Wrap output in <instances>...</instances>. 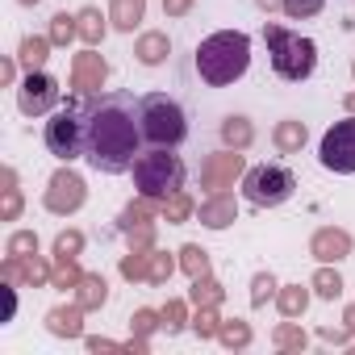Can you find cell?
Masks as SVG:
<instances>
[{
  "label": "cell",
  "instance_id": "6da1fadb",
  "mask_svg": "<svg viewBox=\"0 0 355 355\" xmlns=\"http://www.w3.org/2000/svg\"><path fill=\"white\" fill-rule=\"evenodd\" d=\"M142 121H138V96L121 88H105L88 101V163L101 175H121L142 155Z\"/></svg>",
  "mask_w": 355,
  "mask_h": 355
},
{
  "label": "cell",
  "instance_id": "7a4b0ae2",
  "mask_svg": "<svg viewBox=\"0 0 355 355\" xmlns=\"http://www.w3.org/2000/svg\"><path fill=\"white\" fill-rule=\"evenodd\" d=\"M193 63H197V76L209 88H230L251 67V38L243 30H218V34L201 38Z\"/></svg>",
  "mask_w": 355,
  "mask_h": 355
},
{
  "label": "cell",
  "instance_id": "3957f363",
  "mask_svg": "<svg viewBox=\"0 0 355 355\" xmlns=\"http://www.w3.org/2000/svg\"><path fill=\"white\" fill-rule=\"evenodd\" d=\"M263 42H268V59H272V71L288 84H301L318 71V42L280 26V21H268L263 26Z\"/></svg>",
  "mask_w": 355,
  "mask_h": 355
},
{
  "label": "cell",
  "instance_id": "277c9868",
  "mask_svg": "<svg viewBox=\"0 0 355 355\" xmlns=\"http://www.w3.org/2000/svg\"><path fill=\"white\" fill-rule=\"evenodd\" d=\"M130 171H134V189L142 197H150V201H167L171 193H180L189 184V167H184V159L175 155L171 146L142 150Z\"/></svg>",
  "mask_w": 355,
  "mask_h": 355
},
{
  "label": "cell",
  "instance_id": "5b68a950",
  "mask_svg": "<svg viewBox=\"0 0 355 355\" xmlns=\"http://www.w3.org/2000/svg\"><path fill=\"white\" fill-rule=\"evenodd\" d=\"M46 150L59 159V163H76L88 155V101L84 96H71L67 105H59L46 121Z\"/></svg>",
  "mask_w": 355,
  "mask_h": 355
},
{
  "label": "cell",
  "instance_id": "8992f818",
  "mask_svg": "<svg viewBox=\"0 0 355 355\" xmlns=\"http://www.w3.org/2000/svg\"><path fill=\"white\" fill-rule=\"evenodd\" d=\"M138 121H142V138L150 146H180L189 138V117L180 109V101H171L167 92H146L138 96Z\"/></svg>",
  "mask_w": 355,
  "mask_h": 355
},
{
  "label": "cell",
  "instance_id": "52a82bcc",
  "mask_svg": "<svg viewBox=\"0 0 355 355\" xmlns=\"http://www.w3.org/2000/svg\"><path fill=\"white\" fill-rule=\"evenodd\" d=\"M297 193V175L284 163H255L243 175V197L255 209H276Z\"/></svg>",
  "mask_w": 355,
  "mask_h": 355
},
{
  "label": "cell",
  "instance_id": "ba28073f",
  "mask_svg": "<svg viewBox=\"0 0 355 355\" xmlns=\"http://www.w3.org/2000/svg\"><path fill=\"white\" fill-rule=\"evenodd\" d=\"M318 163L334 175H355V113L334 121L318 142Z\"/></svg>",
  "mask_w": 355,
  "mask_h": 355
},
{
  "label": "cell",
  "instance_id": "9c48e42d",
  "mask_svg": "<svg viewBox=\"0 0 355 355\" xmlns=\"http://www.w3.org/2000/svg\"><path fill=\"white\" fill-rule=\"evenodd\" d=\"M84 201H88L84 175L71 171V163H63V167L51 175V180H46V189H42V205H46V214H55V218H71V214L84 209Z\"/></svg>",
  "mask_w": 355,
  "mask_h": 355
},
{
  "label": "cell",
  "instance_id": "30bf717a",
  "mask_svg": "<svg viewBox=\"0 0 355 355\" xmlns=\"http://www.w3.org/2000/svg\"><path fill=\"white\" fill-rule=\"evenodd\" d=\"M59 101H63V88H59V80L46 67L21 76V84H17V109L26 117H46V113L59 109Z\"/></svg>",
  "mask_w": 355,
  "mask_h": 355
},
{
  "label": "cell",
  "instance_id": "8fae6325",
  "mask_svg": "<svg viewBox=\"0 0 355 355\" xmlns=\"http://www.w3.org/2000/svg\"><path fill=\"white\" fill-rule=\"evenodd\" d=\"M243 175H247L243 150H230V146H226V150H214V155L201 159V189H205V197L243 184Z\"/></svg>",
  "mask_w": 355,
  "mask_h": 355
},
{
  "label": "cell",
  "instance_id": "7c38bea8",
  "mask_svg": "<svg viewBox=\"0 0 355 355\" xmlns=\"http://www.w3.org/2000/svg\"><path fill=\"white\" fill-rule=\"evenodd\" d=\"M71 96H84V101H92V96H101L105 92V84H109V59L96 51V46H84L76 59H71Z\"/></svg>",
  "mask_w": 355,
  "mask_h": 355
},
{
  "label": "cell",
  "instance_id": "4fadbf2b",
  "mask_svg": "<svg viewBox=\"0 0 355 355\" xmlns=\"http://www.w3.org/2000/svg\"><path fill=\"white\" fill-rule=\"evenodd\" d=\"M351 251H355V239H351V230H343V226H318V230L309 234V255H313L318 263H343Z\"/></svg>",
  "mask_w": 355,
  "mask_h": 355
},
{
  "label": "cell",
  "instance_id": "5bb4252c",
  "mask_svg": "<svg viewBox=\"0 0 355 355\" xmlns=\"http://www.w3.org/2000/svg\"><path fill=\"white\" fill-rule=\"evenodd\" d=\"M197 218H201L205 230H226V226H234V222H239V201H234V193H230V189L209 193V197L197 205Z\"/></svg>",
  "mask_w": 355,
  "mask_h": 355
},
{
  "label": "cell",
  "instance_id": "9a60e30c",
  "mask_svg": "<svg viewBox=\"0 0 355 355\" xmlns=\"http://www.w3.org/2000/svg\"><path fill=\"white\" fill-rule=\"evenodd\" d=\"M163 222V201H150V197H134L121 214H117V234H130V230H146V226H159Z\"/></svg>",
  "mask_w": 355,
  "mask_h": 355
},
{
  "label": "cell",
  "instance_id": "2e32d148",
  "mask_svg": "<svg viewBox=\"0 0 355 355\" xmlns=\"http://www.w3.org/2000/svg\"><path fill=\"white\" fill-rule=\"evenodd\" d=\"M84 305L71 301V305H51L46 309V330L55 338H84Z\"/></svg>",
  "mask_w": 355,
  "mask_h": 355
},
{
  "label": "cell",
  "instance_id": "e0dca14e",
  "mask_svg": "<svg viewBox=\"0 0 355 355\" xmlns=\"http://www.w3.org/2000/svg\"><path fill=\"white\" fill-rule=\"evenodd\" d=\"M305 142H309L305 121H297V117H280V121L272 125V146H276L280 155H301Z\"/></svg>",
  "mask_w": 355,
  "mask_h": 355
},
{
  "label": "cell",
  "instance_id": "ac0fdd59",
  "mask_svg": "<svg viewBox=\"0 0 355 355\" xmlns=\"http://www.w3.org/2000/svg\"><path fill=\"white\" fill-rule=\"evenodd\" d=\"M167 55H171V38H167L163 30H146V34H138V42H134V59H138L142 67H159V63H167Z\"/></svg>",
  "mask_w": 355,
  "mask_h": 355
},
{
  "label": "cell",
  "instance_id": "d6986e66",
  "mask_svg": "<svg viewBox=\"0 0 355 355\" xmlns=\"http://www.w3.org/2000/svg\"><path fill=\"white\" fill-rule=\"evenodd\" d=\"M146 17V0H109V26L117 34H134Z\"/></svg>",
  "mask_w": 355,
  "mask_h": 355
},
{
  "label": "cell",
  "instance_id": "ffe728a7",
  "mask_svg": "<svg viewBox=\"0 0 355 355\" xmlns=\"http://www.w3.org/2000/svg\"><path fill=\"white\" fill-rule=\"evenodd\" d=\"M218 134H222V142H226L230 150H247V146L255 142V125H251L247 113H226L222 125H218Z\"/></svg>",
  "mask_w": 355,
  "mask_h": 355
},
{
  "label": "cell",
  "instance_id": "44dd1931",
  "mask_svg": "<svg viewBox=\"0 0 355 355\" xmlns=\"http://www.w3.org/2000/svg\"><path fill=\"white\" fill-rule=\"evenodd\" d=\"M0 193H5V205H0V222H17L21 209H26V197H21V184H17V167H0Z\"/></svg>",
  "mask_w": 355,
  "mask_h": 355
},
{
  "label": "cell",
  "instance_id": "7402d4cb",
  "mask_svg": "<svg viewBox=\"0 0 355 355\" xmlns=\"http://www.w3.org/2000/svg\"><path fill=\"white\" fill-rule=\"evenodd\" d=\"M51 51H55V42H51L46 34H26L21 46H17V63H21L26 71H42L46 59H51Z\"/></svg>",
  "mask_w": 355,
  "mask_h": 355
},
{
  "label": "cell",
  "instance_id": "603a6c76",
  "mask_svg": "<svg viewBox=\"0 0 355 355\" xmlns=\"http://www.w3.org/2000/svg\"><path fill=\"white\" fill-rule=\"evenodd\" d=\"M71 301H80L88 313H96L105 301H109V280L101 276V272H84V280L76 284V293H71Z\"/></svg>",
  "mask_w": 355,
  "mask_h": 355
},
{
  "label": "cell",
  "instance_id": "cb8c5ba5",
  "mask_svg": "<svg viewBox=\"0 0 355 355\" xmlns=\"http://www.w3.org/2000/svg\"><path fill=\"white\" fill-rule=\"evenodd\" d=\"M76 21H80V42H84V46H101V42H105L109 17H105L96 5H84V9L76 13Z\"/></svg>",
  "mask_w": 355,
  "mask_h": 355
},
{
  "label": "cell",
  "instance_id": "d4e9b609",
  "mask_svg": "<svg viewBox=\"0 0 355 355\" xmlns=\"http://www.w3.org/2000/svg\"><path fill=\"white\" fill-rule=\"evenodd\" d=\"M309 301H313V288L309 284H280V293H276L280 318H301L309 309Z\"/></svg>",
  "mask_w": 355,
  "mask_h": 355
},
{
  "label": "cell",
  "instance_id": "484cf974",
  "mask_svg": "<svg viewBox=\"0 0 355 355\" xmlns=\"http://www.w3.org/2000/svg\"><path fill=\"white\" fill-rule=\"evenodd\" d=\"M180 272L189 276V280H201V276H214V259H209V251L201 247V243H184L180 251Z\"/></svg>",
  "mask_w": 355,
  "mask_h": 355
},
{
  "label": "cell",
  "instance_id": "4316f807",
  "mask_svg": "<svg viewBox=\"0 0 355 355\" xmlns=\"http://www.w3.org/2000/svg\"><path fill=\"white\" fill-rule=\"evenodd\" d=\"M309 288H313V297L318 301H338L343 297V276H338V263H318V272H313V280H309Z\"/></svg>",
  "mask_w": 355,
  "mask_h": 355
},
{
  "label": "cell",
  "instance_id": "83f0119b",
  "mask_svg": "<svg viewBox=\"0 0 355 355\" xmlns=\"http://www.w3.org/2000/svg\"><path fill=\"white\" fill-rule=\"evenodd\" d=\"M218 343H222L226 351H247V347L255 343V330H251V322H247V318H222Z\"/></svg>",
  "mask_w": 355,
  "mask_h": 355
},
{
  "label": "cell",
  "instance_id": "f1b7e54d",
  "mask_svg": "<svg viewBox=\"0 0 355 355\" xmlns=\"http://www.w3.org/2000/svg\"><path fill=\"white\" fill-rule=\"evenodd\" d=\"M163 330L167 334L193 330V301L189 297H167V305H163Z\"/></svg>",
  "mask_w": 355,
  "mask_h": 355
},
{
  "label": "cell",
  "instance_id": "f546056e",
  "mask_svg": "<svg viewBox=\"0 0 355 355\" xmlns=\"http://www.w3.org/2000/svg\"><path fill=\"white\" fill-rule=\"evenodd\" d=\"M272 347H276V351H305V347H309V334L301 330L297 318H284V322L272 326Z\"/></svg>",
  "mask_w": 355,
  "mask_h": 355
},
{
  "label": "cell",
  "instance_id": "4dcf8cb0",
  "mask_svg": "<svg viewBox=\"0 0 355 355\" xmlns=\"http://www.w3.org/2000/svg\"><path fill=\"white\" fill-rule=\"evenodd\" d=\"M150 251H155V247H150ZM150 251L130 247V251L121 255V263H117L121 280H130V284H146V276H150Z\"/></svg>",
  "mask_w": 355,
  "mask_h": 355
},
{
  "label": "cell",
  "instance_id": "1f68e13d",
  "mask_svg": "<svg viewBox=\"0 0 355 355\" xmlns=\"http://www.w3.org/2000/svg\"><path fill=\"white\" fill-rule=\"evenodd\" d=\"M189 218H197V201L189 197V189L171 193V197L163 201V222H167V226H184Z\"/></svg>",
  "mask_w": 355,
  "mask_h": 355
},
{
  "label": "cell",
  "instance_id": "d6a6232c",
  "mask_svg": "<svg viewBox=\"0 0 355 355\" xmlns=\"http://www.w3.org/2000/svg\"><path fill=\"white\" fill-rule=\"evenodd\" d=\"M84 247H88L84 230L67 226V230H59V234H55V243H51V255H55V259H80V255H84Z\"/></svg>",
  "mask_w": 355,
  "mask_h": 355
},
{
  "label": "cell",
  "instance_id": "836d02e7",
  "mask_svg": "<svg viewBox=\"0 0 355 355\" xmlns=\"http://www.w3.org/2000/svg\"><path fill=\"white\" fill-rule=\"evenodd\" d=\"M175 268H180V255H171V251H150V276H146V284H155V288H163L171 276H175Z\"/></svg>",
  "mask_w": 355,
  "mask_h": 355
},
{
  "label": "cell",
  "instance_id": "e575fe53",
  "mask_svg": "<svg viewBox=\"0 0 355 355\" xmlns=\"http://www.w3.org/2000/svg\"><path fill=\"white\" fill-rule=\"evenodd\" d=\"M189 301H193V309H201V305H222V301H226V288H222L214 276H201V280H193Z\"/></svg>",
  "mask_w": 355,
  "mask_h": 355
},
{
  "label": "cell",
  "instance_id": "d590c367",
  "mask_svg": "<svg viewBox=\"0 0 355 355\" xmlns=\"http://www.w3.org/2000/svg\"><path fill=\"white\" fill-rule=\"evenodd\" d=\"M218 330H222V305H201V309H193V334L205 343V338H218Z\"/></svg>",
  "mask_w": 355,
  "mask_h": 355
},
{
  "label": "cell",
  "instance_id": "8d00e7d4",
  "mask_svg": "<svg viewBox=\"0 0 355 355\" xmlns=\"http://www.w3.org/2000/svg\"><path fill=\"white\" fill-rule=\"evenodd\" d=\"M46 38H51L55 46H71V42L80 38V21H76V13H55V17H51V30H46Z\"/></svg>",
  "mask_w": 355,
  "mask_h": 355
},
{
  "label": "cell",
  "instance_id": "74e56055",
  "mask_svg": "<svg viewBox=\"0 0 355 355\" xmlns=\"http://www.w3.org/2000/svg\"><path fill=\"white\" fill-rule=\"evenodd\" d=\"M276 293H280V280L272 272H255L251 276V309H263L268 301H276Z\"/></svg>",
  "mask_w": 355,
  "mask_h": 355
},
{
  "label": "cell",
  "instance_id": "f35d334b",
  "mask_svg": "<svg viewBox=\"0 0 355 355\" xmlns=\"http://www.w3.org/2000/svg\"><path fill=\"white\" fill-rule=\"evenodd\" d=\"M155 330H163V309H150V305H142V309H134V313H130V334H138V338H150Z\"/></svg>",
  "mask_w": 355,
  "mask_h": 355
},
{
  "label": "cell",
  "instance_id": "ab89813d",
  "mask_svg": "<svg viewBox=\"0 0 355 355\" xmlns=\"http://www.w3.org/2000/svg\"><path fill=\"white\" fill-rule=\"evenodd\" d=\"M21 268H26V284H30V288H42V284H51V276H55V263H46L38 251H34V255H21Z\"/></svg>",
  "mask_w": 355,
  "mask_h": 355
},
{
  "label": "cell",
  "instance_id": "60d3db41",
  "mask_svg": "<svg viewBox=\"0 0 355 355\" xmlns=\"http://www.w3.org/2000/svg\"><path fill=\"white\" fill-rule=\"evenodd\" d=\"M84 280V268H80V259H55V276H51V288H71L76 293V284Z\"/></svg>",
  "mask_w": 355,
  "mask_h": 355
},
{
  "label": "cell",
  "instance_id": "b9f144b4",
  "mask_svg": "<svg viewBox=\"0 0 355 355\" xmlns=\"http://www.w3.org/2000/svg\"><path fill=\"white\" fill-rule=\"evenodd\" d=\"M326 0H280V9L288 21H305V17H318Z\"/></svg>",
  "mask_w": 355,
  "mask_h": 355
},
{
  "label": "cell",
  "instance_id": "7bdbcfd3",
  "mask_svg": "<svg viewBox=\"0 0 355 355\" xmlns=\"http://www.w3.org/2000/svg\"><path fill=\"white\" fill-rule=\"evenodd\" d=\"M38 251V234L34 230H13L5 239V255H34Z\"/></svg>",
  "mask_w": 355,
  "mask_h": 355
},
{
  "label": "cell",
  "instance_id": "ee69618b",
  "mask_svg": "<svg viewBox=\"0 0 355 355\" xmlns=\"http://www.w3.org/2000/svg\"><path fill=\"white\" fill-rule=\"evenodd\" d=\"M318 338H322V343H330V347H351V343H355V338H351V330H347L343 322H338V326H318Z\"/></svg>",
  "mask_w": 355,
  "mask_h": 355
},
{
  "label": "cell",
  "instance_id": "f6af8a7d",
  "mask_svg": "<svg viewBox=\"0 0 355 355\" xmlns=\"http://www.w3.org/2000/svg\"><path fill=\"white\" fill-rule=\"evenodd\" d=\"M121 239H125V247L150 251V247H155V239H159V226H146V230H130V234H121Z\"/></svg>",
  "mask_w": 355,
  "mask_h": 355
},
{
  "label": "cell",
  "instance_id": "bcb514c9",
  "mask_svg": "<svg viewBox=\"0 0 355 355\" xmlns=\"http://www.w3.org/2000/svg\"><path fill=\"white\" fill-rule=\"evenodd\" d=\"M193 9H197V0H163V17H171V21L189 17Z\"/></svg>",
  "mask_w": 355,
  "mask_h": 355
},
{
  "label": "cell",
  "instance_id": "7dc6e473",
  "mask_svg": "<svg viewBox=\"0 0 355 355\" xmlns=\"http://www.w3.org/2000/svg\"><path fill=\"white\" fill-rule=\"evenodd\" d=\"M84 347H88L92 355H101V351H125V343H113V338H105V334H84Z\"/></svg>",
  "mask_w": 355,
  "mask_h": 355
},
{
  "label": "cell",
  "instance_id": "c3c4849f",
  "mask_svg": "<svg viewBox=\"0 0 355 355\" xmlns=\"http://www.w3.org/2000/svg\"><path fill=\"white\" fill-rule=\"evenodd\" d=\"M0 80H5V84H17V55H5V59H0Z\"/></svg>",
  "mask_w": 355,
  "mask_h": 355
},
{
  "label": "cell",
  "instance_id": "681fc988",
  "mask_svg": "<svg viewBox=\"0 0 355 355\" xmlns=\"http://www.w3.org/2000/svg\"><path fill=\"white\" fill-rule=\"evenodd\" d=\"M13 313H17V284L5 280V322H13Z\"/></svg>",
  "mask_w": 355,
  "mask_h": 355
},
{
  "label": "cell",
  "instance_id": "f907efd6",
  "mask_svg": "<svg viewBox=\"0 0 355 355\" xmlns=\"http://www.w3.org/2000/svg\"><path fill=\"white\" fill-rule=\"evenodd\" d=\"M125 351H130V355H146V351H150V338H138V334H130Z\"/></svg>",
  "mask_w": 355,
  "mask_h": 355
},
{
  "label": "cell",
  "instance_id": "816d5d0a",
  "mask_svg": "<svg viewBox=\"0 0 355 355\" xmlns=\"http://www.w3.org/2000/svg\"><path fill=\"white\" fill-rule=\"evenodd\" d=\"M343 326L351 330V338H355V301H347L343 305Z\"/></svg>",
  "mask_w": 355,
  "mask_h": 355
},
{
  "label": "cell",
  "instance_id": "f5cc1de1",
  "mask_svg": "<svg viewBox=\"0 0 355 355\" xmlns=\"http://www.w3.org/2000/svg\"><path fill=\"white\" fill-rule=\"evenodd\" d=\"M255 5H259V9H268V13H272V9H280V0H255Z\"/></svg>",
  "mask_w": 355,
  "mask_h": 355
},
{
  "label": "cell",
  "instance_id": "db71d44e",
  "mask_svg": "<svg viewBox=\"0 0 355 355\" xmlns=\"http://www.w3.org/2000/svg\"><path fill=\"white\" fill-rule=\"evenodd\" d=\"M343 109H347V113H355V92H347V96H343Z\"/></svg>",
  "mask_w": 355,
  "mask_h": 355
},
{
  "label": "cell",
  "instance_id": "11a10c76",
  "mask_svg": "<svg viewBox=\"0 0 355 355\" xmlns=\"http://www.w3.org/2000/svg\"><path fill=\"white\" fill-rule=\"evenodd\" d=\"M17 5H21V9H34V5H42V0H17Z\"/></svg>",
  "mask_w": 355,
  "mask_h": 355
},
{
  "label": "cell",
  "instance_id": "9f6ffc18",
  "mask_svg": "<svg viewBox=\"0 0 355 355\" xmlns=\"http://www.w3.org/2000/svg\"><path fill=\"white\" fill-rule=\"evenodd\" d=\"M351 80H355V59H351Z\"/></svg>",
  "mask_w": 355,
  "mask_h": 355
}]
</instances>
